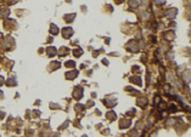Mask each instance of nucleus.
<instances>
[{
	"mask_svg": "<svg viewBox=\"0 0 191 137\" xmlns=\"http://www.w3.org/2000/svg\"><path fill=\"white\" fill-rule=\"evenodd\" d=\"M175 16H176V10L175 9H171V10L167 12V17L171 18V19H173Z\"/></svg>",
	"mask_w": 191,
	"mask_h": 137,
	"instance_id": "1",
	"label": "nucleus"
},
{
	"mask_svg": "<svg viewBox=\"0 0 191 137\" xmlns=\"http://www.w3.org/2000/svg\"><path fill=\"white\" fill-rule=\"evenodd\" d=\"M129 5L131 6V8H136V6L139 5V3L136 1V0H130V1H129Z\"/></svg>",
	"mask_w": 191,
	"mask_h": 137,
	"instance_id": "2",
	"label": "nucleus"
},
{
	"mask_svg": "<svg viewBox=\"0 0 191 137\" xmlns=\"http://www.w3.org/2000/svg\"><path fill=\"white\" fill-rule=\"evenodd\" d=\"M52 50H51V51H50V50H48V53L49 55H50V56H54L55 53H56V51H55V50H54V47H51Z\"/></svg>",
	"mask_w": 191,
	"mask_h": 137,
	"instance_id": "3",
	"label": "nucleus"
},
{
	"mask_svg": "<svg viewBox=\"0 0 191 137\" xmlns=\"http://www.w3.org/2000/svg\"><path fill=\"white\" fill-rule=\"evenodd\" d=\"M51 28H52V33L54 34H57V30H56V27L54 24H51Z\"/></svg>",
	"mask_w": 191,
	"mask_h": 137,
	"instance_id": "4",
	"label": "nucleus"
},
{
	"mask_svg": "<svg viewBox=\"0 0 191 137\" xmlns=\"http://www.w3.org/2000/svg\"><path fill=\"white\" fill-rule=\"evenodd\" d=\"M166 1V0H156V4H158V5H162V4H163Z\"/></svg>",
	"mask_w": 191,
	"mask_h": 137,
	"instance_id": "5",
	"label": "nucleus"
},
{
	"mask_svg": "<svg viewBox=\"0 0 191 137\" xmlns=\"http://www.w3.org/2000/svg\"><path fill=\"white\" fill-rule=\"evenodd\" d=\"M74 55L78 56V55H82V50H79V51H74Z\"/></svg>",
	"mask_w": 191,
	"mask_h": 137,
	"instance_id": "6",
	"label": "nucleus"
}]
</instances>
